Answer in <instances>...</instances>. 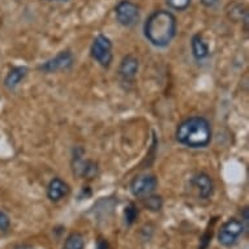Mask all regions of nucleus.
Wrapping results in <instances>:
<instances>
[{
    "mask_svg": "<svg viewBox=\"0 0 249 249\" xmlns=\"http://www.w3.org/2000/svg\"><path fill=\"white\" fill-rule=\"evenodd\" d=\"M145 37L151 45L166 47L172 42L176 34V18L168 11H155L145 22Z\"/></svg>",
    "mask_w": 249,
    "mask_h": 249,
    "instance_id": "1",
    "label": "nucleus"
},
{
    "mask_svg": "<svg viewBox=\"0 0 249 249\" xmlns=\"http://www.w3.org/2000/svg\"><path fill=\"white\" fill-rule=\"evenodd\" d=\"M178 142L191 149L206 147L212 141V125L202 116H192L179 124L176 129Z\"/></svg>",
    "mask_w": 249,
    "mask_h": 249,
    "instance_id": "2",
    "label": "nucleus"
},
{
    "mask_svg": "<svg viewBox=\"0 0 249 249\" xmlns=\"http://www.w3.org/2000/svg\"><path fill=\"white\" fill-rule=\"evenodd\" d=\"M244 231V223L240 219L231 218L221 226V229L218 231V241H219V244L226 247V248H231L243 236Z\"/></svg>",
    "mask_w": 249,
    "mask_h": 249,
    "instance_id": "3",
    "label": "nucleus"
},
{
    "mask_svg": "<svg viewBox=\"0 0 249 249\" xmlns=\"http://www.w3.org/2000/svg\"><path fill=\"white\" fill-rule=\"evenodd\" d=\"M90 53L101 66L108 68L112 61V43L106 36L99 34L93 41V45L90 47Z\"/></svg>",
    "mask_w": 249,
    "mask_h": 249,
    "instance_id": "4",
    "label": "nucleus"
},
{
    "mask_svg": "<svg viewBox=\"0 0 249 249\" xmlns=\"http://www.w3.org/2000/svg\"><path fill=\"white\" fill-rule=\"evenodd\" d=\"M115 13H116L119 24L123 25V26H127V28H131V26L137 24L140 18L139 7L129 0H122L116 5Z\"/></svg>",
    "mask_w": 249,
    "mask_h": 249,
    "instance_id": "5",
    "label": "nucleus"
},
{
    "mask_svg": "<svg viewBox=\"0 0 249 249\" xmlns=\"http://www.w3.org/2000/svg\"><path fill=\"white\" fill-rule=\"evenodd\" d=\"M158 180L154 175H139L131 181V192L137 198H145L154 192Z\"/></svg>",
    "mask_w": 249,
    "mask_h": 249,
    "instance_id": "6",
    "label": "nucleus"
},
{
    "mask_svg": "<svg viewBox=\"0 0 249 249\" xmlns=\"http://www.w3.org/2000/svg\"><path fill=\"white\" fill-rule=\"evenodd\" d=\"M73 55L70 51H61L55 57L41 64L38 67V70L45 72V73H55V72H59V71L70 70L73 66Z\"/></svg>",
    "mask_w": 249,
    "mask_h": 249,
    "instance_id": "7",
    "label": "nucleus"
},
{
    "mask_svg": "<svg viewBox=\"0 0 249 249\" xmlns=\"http://www.w3.org/2000/svg\"><path fill=\"white\" fill-rule=\"evenodd\" d=\"M191 184L197 189L198 196L201 198H204V200L210 198L213 196V193H214V184H213L212 178L204 174V172L193 176L192 180H191Z\"/></svg>",
    "mask_w": 249,
    "mask_h": 249,
    "instance_id": "8",
    "label": "nucleus"
},
{
    "mask_svg": "<svg viewBox=\"0 0 249 249\" xmlns=\"http://www.w3.org/2000/svg\"><path fill=\"white\" fill-rule=\"evenodd\" d=\"M71 188L70 185L64 181V180L59 179V178H53L47 185V197L50 201L57 202L61 198L68 196Z\"/></svg>",
    "mask_w": 249,
    "mask_h": 249,
    "instance_id": "9",
    "label": "nucleus"
},
{
    "mask_svg": "<svg viewBox=\"0 0 249 249\" xmlns=\"http://www.w3.org/2000/svg\"><path fill=\"white\" fill-rule=\"evenodd\" d=\"M139 72V60L137 57L127 55L123 57L122 63L119 66V76L124 80V81H131L136 77V74Z\"/></svg>",
    "mask_w": 249,
    "mask_h": 249,
    "instance_id": "10",
    "label": "nucleus"
},
{
    "mask_svg": "<svg viewBox=\"0 0 249 249\" xmlns=\"http://www.w3.org/2000/svg\"><path fill=\"white\" fill-rule=\"evenodd\" d=\"M28 68L26 67H15L9 71L8 74L4 78V86L7 89L13 90L18 84H20L28 74Z\"/></svg>",
    "mask_w": 249,
    "mask_h": 249,
    "instance_id": "11",
    "label": "nucleus"
},
{
    "mask_svg": "<svg viewBox=\"0 0 249 249\" xmlns=\"http://www.w3.org/2000/svg\"><path fill=\"white\" fill-rule=\"evenodd\" d=\"M192 53L197 60H202L209 55V46L200 34L193 36L192 38Z\"/></svg>",
    "mask_w": 249,
    "mask_h": 249,
    "instance_id": "12",
    "label": "nucleus"
},
{
    "mask_svg": "<svg viewBox=\"0 0 249 249\" xmlns=\"http://www.w3.org/2000/svg\"><path fill=\"white\" fill-rule=\"evenodd\" d=\"M85 248V240L82 233L72 232L64 241L63 249H84Z\"/></svg>",
    "mask_w": 249,
    "mask_h": 249,
    "instance_id": "13",
    "label": "nucleus"
},
{
    "mask_svg": "<svg viewBox=\"0 0 249 249\" xmlns=\"http://www.w3.org/2000/svg\"><path fill=\"white\" fill-rule=\"evenodd\" d=\"M139 216V210L136 208L135 204H129L124 210V221H125V225L131 226L135 223V221Z\"/></svg>",
    "mask_w": 249,
    "mask_h": 249,
    "instance_id": "14",
    "label": "nucleus"
},
{
    "mask_svg": "<svg viewBox=\"0 0 249 249\" xmlns=\"http://www.w3.org/2000/svg\"><path fill=\"white\" fill-rule=\"evenodd\" d=\"M143 200V204H145V206H146L149 210H153V212H158V210H160V208H162V198H160V196H147L145 197V198H142Z\"/></svg>",
    "mask_w": 249,
    "mask_h": 249,
    "instance_id": "15",
    "label": "nucleus"
},
{
    "mask_svg": "<svg viewBox=\"0 0 249 249\" xmlns=\"http://www.w3.org/2000/svg\"><path fill=\"white\" fill-rule=\"evenodd\" d=\"M166 1L168 7L175 11H185L192 3V0H166Z\"/></svg>",
    "mask_w": 249,
    "mask_h": 249,
    "instance_id": "16",
    "label": "nucleus"
},
{
    "mask_svg": "<svg viewBox=\"0 0 249 249\" xmlns=\"http://www.w3.org/2000/svg\"><path fill=\"white\" fill-rule=\"evenodd\" d=\"M11 227V219L4 212H0V231L7 232Z\"/></svg>",
    "mask_w": 249,
    "mask_h": 249,
    "instance_id": "17",
    "label": "nucleus"
},
{
    "mask_svg": "<svg viewBox=\"0 0 249 249\" xmlns=\"http://www.w3.org/2000/svg\"><path fill=\"white\" fill-rule=\"evenodd\" d=\"M218 1H219V0H201V3H202L205 7H208V8L215 7V5L218 4Z\"/></svg>",
    "mask_w": 249,
    "mask_h": 249,
    "instance_id": "18",
    "label": "nucleus"
},
{
    "mask_svg": "<svg viewBox=\"0 0 249 249\" xmlns=\"http://www.w3.org/2000/svg\"><path fill=\"white\" fill-rule=\"evenodd\" d=\"M97 249H110L108 248V243L103 239H99L98 244H97Z\"/></svg>",
    "mask_w": 249,
    "mask_h": 249,
    "instance_id": "19",
    "label": "nucleus"
},
{
    "mask_svg": "<svg viewBox=\"0 0 249 249\" xmlns=\"http://www.w3.org/2000/svg\"><path fill=\"white\" fill-rule=\"evenodd\" d=\"M61 1H67V0H61Z\"/></svg>",
    "mask_w": 249,
    "mask_h": 249,
    "instance_id": "20",
    "label": "nucleus"
}]
</instances>
